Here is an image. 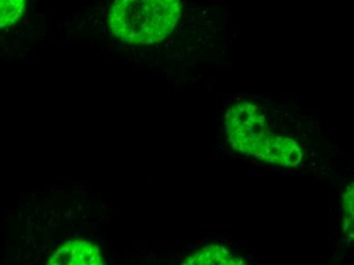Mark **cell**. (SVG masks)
Segmentation results:
<instances>
[{"label":"cell","instance_id":"5","mask_svg":"<svg viewBox=\"0 0 354 265\" xmlns=\"http://www.w3.org/2000/svg\"><path fill=\"white\" fill-rule=\"evenodd\" d=\"M183 264L189 265H243L245 259L234 255L226 248L220 245L210 244L196 250L187 256Z\"/></svg>","mask_w":354,"mask_h":265},{"label":"cell","instance_id":"1","mask_svg":"<svg viewBox=\"0 0 354 265\" xmlns=\"http://www.w3.org/2000/svg\"><path fill=\"white\" fill-rule=\"evenodd\" d=\"M181 12L180 0H114L108 25L127 44H154L176 29Z\"/></svg>","mask_w":354,"mask_h":265},{"label":"cell","instance_id":"7","mask_svg":"<svg viewBox=\"0 0 354 265\" xmlns=\"http://www.w3.org/2000/svg\"><path fill=\"white\" fill-rule=\"evenodd\" d=\"M353 184L349 185L343 192V230L351 238L353 237L354 201Z\"/></svg>","mask_w":354,"mask_h":265},{"label":"cell","instance_id":"6","mask_svg":"<svg viewBox=\"0 0 354 265\" xmlns=\"http://www.w3.org/2000/svg\"><path fill=\"white\" fill-rule=\"evenodd\" d=\"M27 0H0V29L18 23L25 14Z\"/></svg>","mask_w":354,"mask_h":265},{"label":"cell","instance_id":"2","mask_svg":"<svg viewBox=\"0 0 354 265\" xmlns=\"http://www.w3.org/2000/svg\"><path fill=\"white\" fill-rule=\"evenodd\" d=\"M224 127L231 147L256 158L260 157L274 135L261 109L250 102L230 107L225 114Z\"/></svg>","mask_w":354,"mask_h":265},{"label":"cell","instance_id":"4","mask_svg":"<svg viewBox=\"0 0 354 265\" xmlns=\"http://www.w3.org/2000/svg\"><path fill=\"white\" fill-rule=\"evenodd\" d=\"M302 156L304 152L297 142L274 134L258 159L279 167H293L301 163Z\"/></svg>","mask_w":354,"mask_h":265},{"label":"cell","instance_id":"3","mask_svg":"<svg viewBox=\"0 0 354 265\" xmlns=\"http://www.w3.org/2000/svg\"><path fill=\"white\" fill-rule=\"evenodd\" d=\"M51 265H102L104 264L98 247L84 240L70 241L62 245L51 256Z\"/></svg>","mask_w":354,"mask_h":265}]
</instances>
